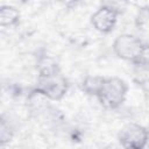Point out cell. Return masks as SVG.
<instances>
[{
    "label": "cell",
    "mask_w": 149,
    "mask_h": 149,
    "mask_svg": "<svg viewBox=\"0 0 149 149\" xmlns=\"http://www.w3.org/2000/svg\"><path fill=\"white\" fill-rule=\"evenodd\" d=\"M133 63L141 66H149V44H143L140 54Z\"/></svg>",
    "instance_id": "ba28073f"
},
{
    "label": "cell",
    "mask_w": 149,
    "mask_h": 149,
    "mask_svg": "<svg viewBox=\"0 0 149 149\" xmlns=\"http://www.w3.org/2000/svg\"><path fill=\"white\" fill-rule=\"evenodd\" d=\"M141 149H149V132H148V136H147V140L144 142V144L142 146Z\"/></svg>",
    "instance_id": "9c48e42d"
},
{
    "label": "cell",
    "mask_w": 149,
    "mask_h": 149,
    "mask_svg": "<svg viewBox=\"0 0 149 149\" xmlns=\"http://www.w3.org/2000/svg\"><path fill=\"white\" fill-rule=\"evenodd\" d=\"M116 20H118V10L109 6L100 7L93 13L91 17V22L93 27L98 31L104 34L111 33L114 29Z\"/></svg>",
    "instance_id": "5b68a950"
},
{
    "label": "cell",
    "mask_w": 149,
    "mask_h": 149,
    "mask_svg": "<svg viewBox=\"0 0 149 149\" xmlns=\"http://www.w3.org/2000/svg\"><path fill=\"white\" fill-rule=\"evenodd\" d=\"M128 86L125 80L118 77L105 78L104 83L97 93V99L106 108H118L125 101Z\"/></svg>",
    "instance_id": "7a4b0ae2"
},
{
    "label": "cell",
    "mask_w": 149,
    "mask_h": 149,
    "mask_svg": "<svg viewBox=\"0 0 149 149\" xmlns=\"http://www.w3.org/2000/svg\"><path fill=\"white\" fill-rule=\"evenodd\" d=\"M20 19V14L19 12L10 6H2L0 9V21H1V26L2 27H12L17 24Z\"/></svg>",
    "instance_id": "8992f818"
},
{
    "label": "cell",
    "mask_w": 149,
    "mask_h": 149,
    "mask_svg": "<svg viewBox=\"0 0 149 149\" xmlns=\"http://www.w3.org/2000/svg\"><path fill=\"white\" fill-rule=\"evenodd\" d=\"M149 129L137 123H128L123 126L118 135L120 144L125 149H141L144 144Z\"/></svg>",
    "instance_id": "277c9868"
},
{
    "label": "cell",
    "mask_w": 149,
    "mask_h": 149,
    "mask_svg": "<svg viewBox=\"0 0 149 149\" xmlns=\"http://www.w3.org/2000/svg\"><path fill=\"white\" fill-rule=\"evenodd\" d=\"M68 87V80L61 73L56 64H48L41 68L36 87L37 93L51 100H61L65 95Z\"/></svg>",
    "instance_id": "6da1fadb"
},
{
    "label": "cell",
    "mask_w": 149,
    "mask_h": 149,
    "mask_svg": "<svg viewBox=\"0 0 149 149\" xmlns=\"http://www.w3.org/2000/svg\"><path fill=\"white\" fill-rule=\"evenodd\" d=\"M142 47L143 43L136 36L130 34H122L115 38L113 43V51L119 58L130 61L133 63L140 54Z\"/></svg>",
    "instance_id": "3957f363"
},
{
    "label": "cell",
    "mask_w": 149,
    "mask_h": 149,
    "mask_svg": "<svg viewBox=\"0 0 149 149\" xmlns=\"http://www.w3.org/2000/svg\"><path fill=\"white\" fill-rule=\"evenodd\" d=\"M104 77L101 76H88L86 77L83 83H81V88L83 91H85L87 94L91 95H97V93L99 92L102 83H104Z\"/></svg>",
    "instance_id": "52a82bcc"
}]
</instances>
